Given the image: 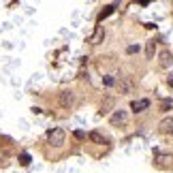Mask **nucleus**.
<instances>
[{"mask_svg":"<svg viewBox=\"0 0 173 173\" xmlns=\"http://www.w3.org/2000/svg\"><path fill=\"white\" fill-rule=\"evenodd\" d=\"M64 137H66V133L64 128H51L47 133V139H49V145H53V148H60L62 143H64Z\"/></svg>","mask_w":173,"mask_h":173,"instance_id":"obj_1","label":"nucleus"},{"mask_svg":"<svg viewBox=\"0 0 173 173\" xmlns=\"http://www.w3.org/2000/svg\"><path fill=\"white\" fill-rule=\"evenodd\" d=\"M109 122H111V126H124L126 122H128V113L122 111V109H115L113 115L109 117Z\"/></svg>","mask_w":173,"mask_h":173,"instance_id":"obj_2","label":"nucleus"},{"mask_svg":"<svg viewBox=\"0 0 173 173\" xmlns=\"http://www.w3.org/2000/svg\"><path fill=\"white\" fill-rule=\"evenodd\" d=\"M158 60H160V66H162V68H169V66L173 64V53H171L169 49H162V51L158 53Z\"/></svg>","mask_w":173,"mask_h":173,"instance_id":"obj_3","label":"nucleus"},{"mask_svg":"<svg viewBox=\"0 0 173 173\" xmlns=\"http://www.w3.org/2000/svg\"><path fill=\"white\" fill-rule=\"evenodd\" d=\"M133 90H135L133 79H128V77H122V79H120V94H130Z\"/></svg>","mask_w":173,"mask_h":173,"instance_id":"obj_4","label":"nucleus"},{"mask_svg":"<svg viewBox=\"0 0 173 173\" xmlns=\"http://www.w3.org/2000/svg\"><path fill=\"white\" fill-rule=\"evenodd\" d=\"M148 107H150V101H148V98H141V101H133V103H130V109H133L135 113H141V111H145Z\"/></svg>","mask_w":173,"mask_h":173,"instance_id":"obj_5","label":"nucleus"},{"mask_svg":"<svg viewBox=\"0 0 173 173\" xmlns=\"http://www.w3.org/2000/svg\"><path fill=\"white\" fill-rule=\"evenodd\" d=\"M154 162H158L160 167H167L169 162H173V156H171V154H160V152H156V154H154Z\"/></svg>","mask_w":173,"mask_h":173,"instance_id":"obj_6","label":"nucleus"},{"mask_svg":"<svg viewBox=\"0 0 173 173\" xmlns=\"http://www.w3.org/2000/svg\"><path fill=\"white\" fill-rule=\"evenodd\" d=\"M158 130L160 133H173V117H165V120H160Z\"/></svg>","mask_w":173,"mask_h":173,"instance_id":"obj_7","label":"nucleus"},{"mask_svg":"<svg viewBox=\"0 0 173 173\" xmlns=\"http://www.w3.org/2000/svg\"><path fill=\"white\" fill-rule=\"evenodd\" d=\"M103 39H105V30L101 28V26H98V28L94 30V34H92V39H90V43H92V45H98Z\"/></svg>","mask_w":173,"mask_h":173,"instance_id":"obj_8","label":"nucleus"},{"mask_svg":"<svg viewBox=\"0 0 173 173\" xmlns=\"http://www.w3.org/2000/svg\"><path fill=\"white\" fill-rule=\"evenodd\" d=\"M113 103H115V101H113V96H107V98H105V103L101 105V111H98V113H101V115L109 113V109L113 107Z\"/></svg>","mask_w":173,"mask_h":173,"instance_id":"obj_9","label":"nucleus"},{"mask_svg":"<svg viewBox=\"0 0 173 173\" xmlns=\"http://www.w3.org/2000/svg\"><path fill=\"white\" fill-rule=\"evenodd\" d=\"M60 105L62 107H71L73 105V92H62L60 94Z\"/></svg>","mask_w":173,"mask_h":173,"instance_id":"obj_10","label":"nucleus"},{"mask_svg":"<svg viewBox=\"0 0 173 173\" xmlns=\"http://www.w3.org/2000/svg\"><path fill=\"white\" fill-rule=\"evenodd\" d=\"M154 51H156V43H154V41H148V43H145V58L152 60V58H154Z\"/></svg>","mask_w":173,"mask_h":173,"instance_id":"obj_11","label":"nucleus"},{"mask_svg":"<svg viewBox=\"0 0 173 173\" xmlns=\"http://www.w3.org/2000/svg\"><path fill=\"white\" fill-rule=\"evenodd\" d=\"M173 109V98H162L160 101V111H169Z\"/></svg>","mask_w":173,"mask_h":173,"instance_id":"obj_12","label":"nucleus"},{"mask_svg":"<svg viewBox=\"0 0 173 173\" xmlns=\"http://www.w3.org/2000/svg\"><path fill=\"white\" fill-rule=\"evenodd\" d=\"M90 139H92L94 143H105V137H103L101 133H96V130H94V133H90Z\"/></svg>","mask_w":173,"mask_h":173,"instance_id":"obj_13","label":"nucleus"},{"mask_svg":"<svg viewBox=\"0 0 173 173\" xmlns=\"http://www.w3.org/2000/svg\"><path fill=\"white\" fill-rule=\"evenodd\" d=\"M113 9H115L113 4H111V6H105V11H101V15H98V19H103V17H107V15H111V13H113Z\"/></svg>","mask_w":173,"mask_h":173,"instance_id":"obj_14","label":"nucleus"},{"mask_svg":"<svg viewBox=\"0 0 173 173\" xmlns=\"http://www.w3.org/2000/svg\"><path fill=\"white\" fill-rule=\"evenodd\" d=\"M30 160H32V158H30V154H26V152L19 156V162H22V165H30Z\"/></svg>","mask_w":173,"mask_h":173,"instance_id":"obj_15","label":"nucleus"},{"mask_svg":"<svg viewBox=\"0 0 173 173\" xmlns=\"http://www.w3.org/2000/svg\"><path fill=\"white\" fill-rule=\"evenodd\" d=\"M103 84H105V86H107V88H111V86H113V84H115V79H113V77H111V75H107V77H103Z\"/></svg>","mask_w":173,"mask_h":173,"instance_id":"obj_16","label":"nucleus"},{"mask_svg":"<svg viewBox=\"0 0 173 173\" xmlns=\"http://www.w3.org/2000/svg\"><path fill=\"white\" fill-rule=\"evenodd\" d=\"M126 53H139V45H128V47H126Z\"/></svg>","mask_w":173,"mask_h":173,"instance_id":"obj_17","label":"nucleus"},{"mask_svg":"<svg viewBox=\"0 0 173 173\" xmlns=\"http://www.w3.org/2000/svg\"><path fill=\"white\" fill-rule=\"evenodd\" d=\"M75 137H77V139H84V137H86V135H84V133H81V130H75Z\"/></svg>","mask_w":173,"mask_h":173,"instance_id":"obj_18","label":"nucleus"},{"mask_svg":"<svg viewBox=\"0 0 173 173\" xmlns=\"http://www.w3.org/2000/svg\"><path fill=\"white\" fill-rule=\"evenodd\" d=\"M167 84H169V86H173V77H169V79H167Z\"/></svg>","mask_w":173,"mask_h":173,"instance_id":"obj_19","label":"nucleus"},{"mask_svg":"<svg viewBox=\"0 0 173 173\" xmlns=\"http://www.w3.org/2000/svg\"><path fill=\"white\" fill-rule=\"evenodd\" d=\"M171 135H173V133H171Z\"/></svg>","mask_w":173,"mask_h":173,"instance_id":"obj_20","label":"nucleus"}]
</instances>
